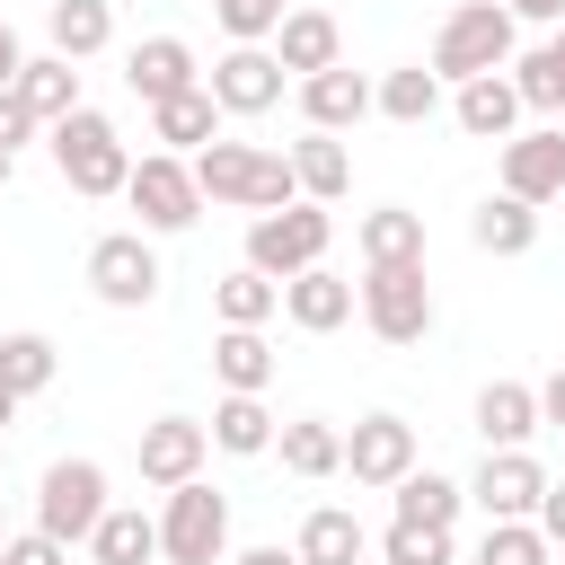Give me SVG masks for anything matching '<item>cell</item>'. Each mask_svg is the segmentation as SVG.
I'll return each instance as SVG.
<instances>
[{
  "label": "cell",
  "mask_w": 565,
  "mask_h": 565,
  "mask_svg": "<svg viewBox=\"0 0 565 565\" xmlns=\"http://www.w3.org/2000/svg\"><path fill=\"white\" fill-rule=\"evenodd\" d=\"M194 185H203V203H230V212H282V203H300V185H291V159L282 150H265V141H212V150H194Z\"/></svg>",
  "instance_id": "cell-1"
},
{
  "label": "cell",
  "mask_w": 565,
  "mask_h": 565,
  "mask_svg": "<svg viewBox=\"0 0 565 565\" xmlns=\"http://www.w3.org/2000/svg\"><path fill=\"white\" fill-rule=\"evenodd\" d=\"M512 53H521V26L503 18V0H459V9L433 26V53H424V71H433L441 88H459V79L512 71Z\"/></svg>",
  "instance_id": "cell-2"
},
{
  "label": "cell",
  "mask_w": 565,
  "mask_h": 565,
  "mask_svg": "<svg viewBox=\"0 0 565 565\" xmlns=\"http://www.w3.org/2000/svg\"><path fill=\"white\" fill-rule=\"evenodd\" d=\"M44 150H53L62 185H71V194H88V203L124 194V177H132V141H124V132H115V115H97V106H71L62 124H44Z\"/></svg>",
  "instance_id": "cell-3"
},
{
  "label": "cell",
  "mask_w": 565,
  "mask_h": 565,
  "mask_svg": "<svg viewBox=\"0 0 565 565\" xmlns=\"http://www.w3.org/2000/svg\"><path fill=\"white\" fill-rule=\"evenodd\" d=\"M159 565H230V494L212 477H185L159 494Z\"/></svg>",
  "instance_id": "cell-4"
},
{
  "label": "cell",
  "mask_w": 565,
  "mask_h": 565,
  "mask_svg": "<svg viewBox=\"0 0 565 565\" xmlns=\"http://www.w3.org/2000/svg\"><path fill=\"white\" fill-rule=\"evenodd\" d=\"M327 247H335V212L327 203H282V212H256L247 221V265L265 282H291V274L327 265Z\"/></svg>",
  "instance_id": "cell-5"
},
{
  "label": "cell",
  "mask_w": 565,
  "mask_h": 565,
  "mask_svg": "<svg viewBox=\"0 0 565 565\" xmlns=\"http://www.w3.org/2000/svg\"><path fill=\"white\" fill-rule=\"evenodd\" d=\"M353 309H362V327L380 335V344H424L433 335V274L424 265H362V282H353Z\"/></svg>",
  "instance_id": "cell-6"
},
{
  "label": "cell",
  "mask_w": 565,
  "mask_h": 565,
  "mask_svg": "<svg viewBox=\"0 0 565 565\" xmlns=\"http://www.w3.org/2000/svg\"><path fill=\"white\" fill-rule=\"evenodd\" d=\"M106 468L88 459V450H71V459H53L44 477H35V530L44 539H62V547H88V530L106 521Z\"/></svg>",
  "instance_id": "cell-7"
},
{
  "label": "cell",
  "mask_w": 565,
  "mask_h": 565,
  "mask_svg": "<svg viewBox=\"0 0 565 565\" xmlns=\"http://www.w3.org/2000/svg\"><path fill=\"white\" fill-rule=\"evenodd\" d=\"M124 203L141 212V238H177L203 221V185H194V159L177 150H141L132 177H124Z\"/></svg>",
  "instance_id": "cell-8"
},
{
  "label": "cell",
  "mask_w": 565,
  "mask_h": 565,
  "mask_svg": "<svg viewBox=\"0 0 565 565\" xmlns=\"http://www.w3.org/2000/svg\"><path fill=\"white\" fill-rule=\"evenodd\" d=\"M159 247L141 238V230H106L97 247H88V291L106 300V309H150L159 300Z\"/></svg>",
  "instance_id": "cell-9"
},
{
  "label": "cell",
  "mask_w": 565,
  "mask_h": 565,
  "mask_svg": "<svg viewBox=\"0 0 565 565\" xmlns=\"http://www.w3.org/2000/svg\"><path fill=\"white\" fill-rule=\"evenodd\" d=\"M494 194H512V203H556L565 194V124H521L512 141H503V159H494Z\"/></svg>",
  "instance_id": "cell-10"
},
{
  "label": "cell",
  "mask_w": 565,
  "mask_h": 565,
  "mask_svg": "<svg viewBox=\"0 0 565 565\" xmlns=\"http://www.w3.org/2000/svg\"><path fill=\"white\" fill-rule=\"evenodd\" d=\"M282 62H274V44H230L212 71H203V88H212V106L221 115H274L282 106Z\"/></svg>",
  "instance_id": "cell-11"
},
{
  "label": "cell",
  "mask_w": 565,
  "mask_h": 565,
  "mask_svg": "<svg viewBox=\"0 0 565 565\" xmlns=\"http://www.w3.org/2000/svg\"><path fill=\"white\" fill-rule=\"evenodd\" d=\"M539 494H547L539 450H486V459H477V477H468V503H477L486 521H530V512H539Z\"/></svg>",
  "instance_id": "cell-12"
},
{
  "label": "cell",
  "mask_w": 565,
  "mask_h": 565,
  "mask_svg": "<svg viewBox=\"0 0 565 565\" xmlns=\"http://www.w3.org/2000/svg\"><path fill=\"white\" fill-rule=\"evenodd\" d=\"M132 459H141V486H185V477H203V459H212V433L194 424V415H150L141 424V441H132Z\"/></svg>",
  "instance_id": "cell-13"
},
{
  "label": "cell",
  "mask_w": 565,
  "mask_h": 565,
  "mask_svg": "<svg viewBox=\"0 0 565 565\" xmlns=\"http://www.w3.org/2000/svg\"><path fill=\"white\" fill-rule=\"evenodd\" d=\"M344 468H353V486H380V494H388L406 468H424V459H415V424H406V415H362V424L344 433Z\"/></svg>",
  "instance_id": "cell-14"
},
{
  "label": "cell",
  "mask_w": 565,
  "mask_h": 565,
  "mask_svg": "<svg viewBox=\"0 0 565 565\" xmlns=\"http://www.w3.org/2000/svg\"><path fill=\"white\" fill-rule=\"evenodd\" d=\"M124 88H132L141 106H168V97L203 88V62H194L185 35H141V44L124 53Z\"/></svg>",
  "instance_id": "cell-15"
},
{
  "label": "cell",
  "mask_w": 565,
  "mask_h": 565,
  "mask_svg": "<svg viewBox=\"0 0 565 565\" xmlns=\"http://www.w3.org/2000/svg\"><path fill=\"white\" fill-rule=\"evenodd\" d=\"M450 124L468 132V141H512L521 132V88H512V71H486V79H459L450 88Z\"/></svg>",
  "instance_id": "cell-16"
},
{
  "label": "cell",
  "mask_w": 565,
  "mask_h": 565,
  "mask_svg": "<svg viewBox=\"0 0 565 565\" xmlns=\"http://www.w3.org/2000/svg\"><path fill=\"white\" fill-rule=\"evenodd\" d=\"M468 424H477V441H486V450H530V433H547V424H539V388H530V380H486V388H477V406H468Z\"/></svg>",
  "instance_id": "cell-17"
},
{
  "label": "cell",
  "mask_w": 565,
  "mask_h": 565,
  "mask_svg": "<svg viewBox=\"0 0 565 565\" xmlns=\"http://www.w3.org/2000/svg\"><path fill=\"white\" fill-rule=\"evenodd\" d=\"M274 62H282L291 79H318V71L344 62V26H335L327 9H282V26H274Z\"/></svg>",
  "instance_id": "cell-18"
},
{
  "label": "cell",
  "mask_w": 565,
  "mask_h": 565,
  "mask_svg": "<svg viewBox=\"0 0 565 565\" xmlns=\"http://www.w3.org/2000/svg\"><path fill=\"white\" fill-rule=\"evenodd\" d=\"M282 318H291L300 335H335V327L353 318V282H344L335 265H309V274L282 282Z\"/></svg>",
  "instance_id": "cell-19"
},
{
  "label": "cell",
  "mask_w": 565,
  "mask_h": 565,
  "mask_svg": "<svg viewBox=\"0 0 565 565\" xmlns=\"http://www.w3.org/2000/svg\"><path fill=\"white\" fill-rule=\"evenodd\" d=\"M362 115H371V79H362V71L335 62V71H318V79H300V124H309V132H353Z\"/></svg>",
  "instance_id": "cell-20"
},
{
  "label": "cell",
  "mask_w": 565,
  "mask_h": 565,
  "mask_svg": "<svg viewBox=\"0 0 565 565\" xmlns=\"http://www.w3.org/2000/svg\"><path fill=\"white\" fill-rule=\"evenodd\" d=\"M282 159H291V185H300V203H344V194H353V150H344L335 132H300Z\"/></svg>",
  "instance_id": "cell-21"
},
{
  "label": "cell",
  "mask_w": 565,
  "mask_h": 565,
  "mask_svg": "<svg viewBox=\"0 0 565 565\" xmlns=\"http://www.w3.org/2000/svg\"><path fill=\"white\" fill-rule=\"evenodd\" d=\"M212 380H221V397H265V380H274L265 327H221L212 335Z\"/></svg>",
  "instance_id": "cell-22"
},
{
  "label": "cell",
  "mask_w": 565,
  "mask_h": 565,
  "mask_svg": "<svg viewBox=\"0 0 565 565\" xmlns=\"http://www.w3.org/2000/svg\"><path fill=\"white\" fill-rule=\"evenodd\" d=\"M44 35L62 62H97L115 44V0H44Z\"/></svg>",
  "instance_id": "cell-23"
},
{
  "label": "cell",
  "mask_w": 565,
  "mask_h": 565,
  "mask_svg": "<svg viewBox=\"0 0 565 565\" xmlns=\"http://www.w3.org/2000/svg\"><path fill=\"white\" fill-rule=\"evenodd\" d=\"M150 141H159V150H177V159L212 150V141H221V106H212V88H185V97L150 106Z\"/></svg>",
  "instance_id": "cell-24"
},
{
  "label": "cell",
  "mask_w": 565,
  "mask_h": 565,
  "mask_svg": "<svg viewBox=\"0 0 565 565\" xmlns=\"http://www.w3.org/2000/svg\"><path fill=\"white\" fill-rule=\"evenodd\" d=\"M353 247H362V265H424V212L380 203L353 221Z\"/></svg>",
  "instance_id": "cell-25"
},
{
  "label": "cell",
  "mask_w": 565,
  "mask_h": 565,
  "mask_svg": "<svg viewBox=\"0 0 565 565\" xmlns=\"http://www.w3.org/2000/svg\"><path fill=\"white\" fill-rule=\"evenodd\" d=\"M388 494H397V521H415V530H459V512H468V486L441 468H406Z\"/></svg>",
  "instance_id": "cell-26"
},
{
  "label": "cell",
  "mask_w": 565,
  "mask_h": 565,
  "mask_svg": "<svg viewBox=\"0 0 565 565\" xmlns=\"http://www.w3.org/2000/svg\"><path fill=\"white\" fill-rule=\"evenodd\" d=\"M53 371H62V344L44 335V327H9L0 335V388L26 406V397H44L53 388Z\"/></svg>",
  "instance_id": "cell-27"
},
{
  "label": "cell",
  "mask_w": 565,
  "mask_h": 565,
  "mask_svg": "<svg viewBox=\"0 0 565 565\" xmlns=\"http://www.w3.org/2000/svg\"><path fill=\"white\" fill-rule=\"evenodd\" d=\"M88 565H159V521L141 503H106V521L88 530Z\"/></svg>",
  "instance_id": "cell-28"
},
{
  "label": "cell",
  "mask_w": 565,
  "mask_h": 565,
  "mask_svg": "<svg viewBox=\"0 0 565 565\" xmlns=\"http://www.w3.org/2000/svg\"><path fill=\"white\" fill-rule=\"evenodd\" d=\"M291 556H300V565H362V556H371V530H362L344 503H318V512L300 521Z\"/></svg>",
  "instance_id": "cell-29"
},
{
  "label": "cell",
  "mask_w": 565,
  "mask_h": 565,
  "mask_svg": "<svg viewBox=\"0 0 565 565\" xmlns=\"http://www.w3.org/2000/svg\"><path fill=\"white\" fill-rule=\"evenodd\" d=\"M18 106H26L35 124H62L71 106H88V97H79V62H62V53H26V71H18Z\"/></svg>",
  "instance_id": "cell-30"
},
{
  "label": "cell",
  "mask_w": 565,
  "mask_h": 565,
  "mask_svg": "<svg viewBox=\"0 0 565 565\" xmlns=\"http://www.w3.org/2000/svg\"><path fill=\"white\" fill-rule=\"evenodd\" d=\"M371 115H388V124H406V132H415V124H433V115H441V79H433L424 62H397V71H380V79H371Z\"/></svg>",
  "instance_id": "cell-31"
},
{
  "label": "cell",
  "mask_w": 565,
  "mask_h": 565,
  "mask_svg": "<svg viewBox=\"0 0 565 565\" xmlns=\"http://www.w3.org/2000/svg\"><path fill=\"white\" fill-rule=\"evenodd\" d=\"M468 247H477V256H530V247H539V212L512 203V194H486V203L468 212Z\"/></svg>",
  "instance_id": "cell-32"
},
{
  "label": "cell",
  "mask_w": 565,
  "mask_h": 565,
  "mask_svg": "<svg viewBox=\"0 0 565 565\" xmlns=\"http://www.w3.org/2000/svg\"><path fill=\"white\" fill-rule=\"evenodd\" d=\"M203 433H212V450H230V459H265L274 433H282V415H274L265 397H221Z\"/></svg>",
  "instance_id": "cell-33"
},
{
  "label": "cell",
  "mask_w": 565,
  "mask_h": 565,
  "mask_svg": "<svg viewBox=\"0 0 565 565\" xmlns=\"http://www.w3.org/2000/svg\"><path fill=\"white\" fill-rule=\"evenodd\" d=\"M274 459H282L291 477H344V433H335L327 415H291V424L274 433Z\"/></svg>",
  "instance_id": "cell-34"
},
{
  "label": "cell",
  "mask_w": 565,
  "mask_h": 565,
  "mask_svg": "<svg viewBox=\"0 0 565 565\" xmlns=\"http://www.w3.org/2000/svg\"><path fill=\"white\" fill-rule=\"evenodd\" d=\"M512 88H521V115H565V26H547V44L512 53Z\"/></svg>",
  "instance_id": "cell-35"
},
{
  "label": "cell",
  "mask_w": 565,
  "mask_h": 565,
  "mask_svg": "<svg viewBox=\"0 0 565 565\" xmlns=\"http://www.w3.org/2000/svg\"><path fill=\"white\" fill-rule=\"evenodd\" d=\"M212 318L221 327H265V318H282V282H265L256 265H230L212 282Z\"/></svg>",
  "instance_id": "cell-36"
},
{
  "label": "cell",
  "mask_w": 565,
  "mask_h": 565,
  "mask_svg": "<svg viewBox=\"0 0 565 565\" xmlns=\"http://www.w3.org/2000/svg\"><path fill=\"white\" fill-rule=\"evenodd\" d=\"M556 547L530 530V521H486V539H477V556L468 565H547Z\"/></svg>",
  "instance_id": "cell-37"
},
{
  "label": "cell",
  "mask_w": 565,
  "mask_h": 565,
  "mask_svg": "<svg viewBox=\"0 0 565 565\" xmlns=\"http://www.w3.org/2000/svg\"><path fill=\"white\" fill-rule=\"evenodd\" d=\"M380 556H388V565H459V539H450V530H415V521H388Z\"/></svg>",
  "instance_id": "cell-38"
},
{
  "label": "cell",
  "mask_w": 565,
  "mask_h": 565,
  "mask_svg": "<svg viewBox=\"0 0 565 565\" xmlns=\"http://www.w3.org/2000/svg\"><path fill=\"white\" fill-rule=\"evenodd\" d=\"M212 18H221V35H230V44H274L282 0H230V9H212Z\"/></svg>",
  "instance_id": "cell-39"
},
{
  "label": "cell",
  "mask_w": 565,
  "mask_h": 565,
  "mask_svg": "<svg viewBox=\"0 0 565 565\" xmlns=\"http://www.w3.org/2000/svg\"><path fill=\"white\" fill-rule=\"evenodd\" d=\"M0 565H71V547L44 539V530H9V539H0Z\"/></svg>",
  "instance_id": "cell-40"
},
{
  "label": "cell",
  "mask_w": 565,
  "mask_h": 565,
  "mask_svg": "<svg viewBox=\"0 0 565 565\" xmlns=\"http://www.w3.org/2000/svg\"><path fill=\"white\" fill-rule=\"evenodd\" d=\"M35 132H44V124H35V115H26V106H18V88H0V150H9V159H18V150H26V141H35Z\"/></svg>",
  "instance_id": "cell-41"
},
{
  "label": "cell",
  "mask_w": 565,
  "mask_h": 565,
  "mask_svg": "<svg viewBox=\"0 0 565 565\" xmlns=\"http://www.w3.org/2000/svg\"><path fill=\"white\" fill-rule=\"evenodd\" d=\"M530 530H539L547 547H565V477H547V494H539V512H530Z\"/></svg>",
  "instance_id": "cell-42"
},
{
  "label": "cell",
  "mask_w": 565,
  "mask_h": 565,
  "mask_svg": "<svg viewBox=\"0 0 565 565\" xmlns=\"http://www.w3.org/2000/svg\"><path fill=\"white\" fill-rule=\"evenodd\" d=\"M530 388H539V424H556V433H565V362H556L547 380H530Z\"/></svg>",
  "instance_id": "cell-43"
},
{
  "label": "cell",
  "mask_w": 565,
  "mask_h": 565,
  "mask_svg": "<svg viewBox=\"0 0 565 565\" xmlns=\"http://www.w3.org/2000/svg\"><path fill=\"white\" fill-rule=\"evenodd\" d=\"M512 26H565V0H503Z\"/></svg>",
  "instance_id": "cell-44"
},
{
  "label": "cell",
  "mask_w": 565,
  "mask_h": 565,
  "mask_svg": "<svg viewBox=\"0 0 565 565\" xmlns=\"http://www.w3.org/2000/svg\"><path fill=\"white\" fill-rule=\"evenodd\" d=\"M18 71H26V44H18V26L0 18V88H18Z\"/></svg>",
  "instance_id": "cell-45"
},
{
  "label": "cell",
  "mask_w": 565,
  "mask_h": 565,
  "mask_svg": "<svg viewBox=\"0 0 565 565\" xmlns=\"http://www.w3.org/2000/svg\"><path fill=\"white\" fill-rule=\"evenodd\" d=\"M230 565H300V556H291V547H238Z\"/></svg>",
  "instance_id": "cell-46"
},
{
  "label": "cell",
  "mask_w": 565,
  "mask_h": 565,
  "mask_svg": "<svg viewBox=\"0 0 565 565\" xmlns=\"http://www.w3.org/2000/svg\"><path fill=\"white\" fill-rule=\"evenodd\" d=\"M9 424H18V397H9V388H0V433H9Z\"/></svg>",
  "instance_id": "cell-47"
},
{
  "label": "cell",
  "mask_w": 565,
  "mask_h": 565,
  "mask_svg": "<svg viewBox=\"0 0 565 565\" xmlns=\"http://www.w3.org/2000/svg\"><path fill=\"white\" fill-rule=\"evenodd\" d=\"M9 177H18V159H9V150H0V194H9Z\"/></svg>",
  "instance_id": "cell-48"
},
{
  "label": "cell",
  "mask_w": 565,
  "mask_h": 565,
  "mask_svg": "<svg viewBox=\"0 0 565 565\" xmlns=\"http://www.w3.org/2000/svg\"><path fill=\"white\" fill-rule=\"evenodd\" d=\"M0 468H9V441H0Z\"/></svg>",
  "instance_id": "cell-49"
},
{
  "label": "cell",
  "mask_w": 565,
  "mask_h": 565,
  "mask_svg": "<svg viewBox=\"0 0 565 565\" xmlns=\"http://www.w3.org/2000/svg\"><path fill=\"white\" fill-rule=\"evenodd\" d=\"M0 539H9V512H0Z\"/></svg>",
  "instance_id": "cell-50"
},
{
  "label": "cell",
  "mask_w": 565,
  "mask_h": 565,
  "mask_svg": "<svg viewBox=\"0 0 565 565\" xmlns=\"http://www.w3.org/2000/svg\"><path fill=\"white\" fill-rule=\"evenodd\" d=\"M212 9H230V0H212Z\"/></svg>",
  "instance_id": "cell-51"
},
{
  "label": "cell",
  "mask_w": 565,
  "mask_h": 565,
  "mask_svg": "<svg viewBox=\"0 0 565 565\" xmlns=\"http://www.w3.org/2000/svg\"><path fill=\"white\" fill-rule=\"evenodd\" d=\"M450 9H459V0H450Z\"/></svg>",
  "instance_id": "cell-52"
},
{
  "label": "cell",
  "mask_w": 565,
  "mask_h": 565,
  "mask_svg": "<svg viewBox=\"0 0 565 565\" xmlns=\"http://www.w3.org/2000/svg\"><path fill=\"white\" fill-rule=\"evenodd\" d=\"M79 565H88V556H79Z\"/></svg>",
  "instance_id": "cell-53"
}]
</instances>
